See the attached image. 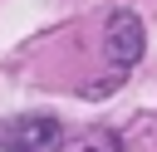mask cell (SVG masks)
Wrapping results in <instances>:
<instances>
[{"instance_id": "cell-2", "label": "cell", "mask_w": 157, "mask_h": 152, "mask_svg": "<svg viewBox=\"0 0 157 152\" xmlns=\"http://www.w3.org/2000/svg\"><path fill=\"white\" fill-rule=\"evenodd\" d=\"M0 147L5 152H59L64 147V127L54 123V118H15L10 127H5V137H0Z\"/></svg>"}, {"instance_id": "cell-3", "label": "cell", "mask_w": 157, "mask_h": 152, "mask_svg": "<svg viewBox=\"0 0 157 152\" xmlns=\"http://www.w3.org/2000/svg\"><path fill=\"white\" fill-rule=\"evenodd\" d=\"M88 152H118V147H113L108 137H98V142H88Z\"/></svg>"}, {"instance_id": "cell-1", "label": "cell", "mask_w": 157, "mask_h": 152, "mask_svg": "<svg viewBox=\"0 0 157 152\" xmlns=\"http://www.w3.org/2000/svg\"><path fill=\"white\" fill-rule=\"evenodd\" d=\"M142 20L132 15V10H118V15H108V34H103V59L118 69V74H128L137 59H142Z\"/></svg>"}]
</instances>
